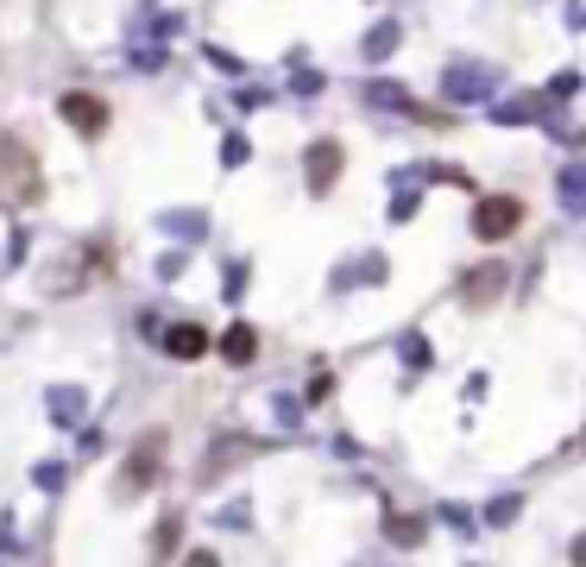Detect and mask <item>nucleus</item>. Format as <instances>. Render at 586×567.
<instances>
[{
    "instance_id": "obj_4",
    "label": "nucleus",
    "mask_w": 586,
    "mask_h": 567,
    "mask_svg": "<svg viewBox=\"0 0 586 567\" xmlns=\"http://www.w3.org/2000/svg\"><path fill=\"white\" fill-rule=\"evenodd\" d=\"M58 114H63V120H70V126H77V133H82V139H95V133H108V101H95V95H82V89H77V95H63V101H58Z\"/></svg>"
},
{
    "instance_id": "obj_2",
    "label": "nucleus",
    "mask_w": 586,
    "mask_h": 567,
    "mask_svg": "<svg viewBox=\"0 0 586 567\" xmlns=\"http://www.w3.org/2000/svg\"><path fill=\"white\" fill-rule=\"evenodd\" d=\"M158 467H164V429H145L133 442V454H127V473H120V498H139V492L158 479Z\"/></svg>"
},
{
    "instance_id": "obj_6",
    "label": "nucleus",
    "mask_w": 586,
    "mask_h": 567,
    "mask_svg": "<svg viewBox=\"0 0 586 567\" xmlns=\"http://www.w3.org/2000/svg\"><path fill=\"white\" fill-rule=\"evenodd\" d=\"M505 291V265H479V272L461 284V296H467V310H486L492 296Z\"/></svg>"
},
{
    "instance_id": "obj_10",
    "label": "nucleus",
    "mask_w": 586,
    "mask_h": 567,
    "mask_svg": "<svg viewBox=\"0 0 586 567\" xmlns=\"http://www.w3.org/2000/svg\"><path fill=\"white\" fill-rule=\"evenodd\" d=\"M176 529H183L176 517H164V524H158V536H152V555H158V561H164V555L176 548Z\"/></svg>"
},
{
    "instance_id": "obj_11",
    "label": "nucleus",
    "mask_w": 586,
    "mask_h": 567,
    "mask_svg": "<svg viewBox=\"0 0 586 567\" xmlns=\"http://www.w3.org/2000/svg\"><path fill=\"white\" fill-rule=\"evenodd\" d=\"M391 536H397V543H416V536H423V524H416V517H391Z\"/></svg>"
},
{
    "instance_id": "obj_14",
    "label": "nucleus",
    "mask_w": 586,
    "mask_h": 567,
    "mask_svg": "<svg viewBox=\"0 0 586 567\" xmlns=\"http://www.w3.org/2000/svg\"><path fill=\"white\" fill-rule=\"evenodd\" d=\"M580 454H586V435H580Z\"/></svg>"
},
{
    "instance_id": "obj_7",
    "label": "nucleus",
    "mask_w": 586,
    "mask_h": 567,
    "mask_svg": "<svg viewBox=\"0 0 586 567\" xmlns=\"http://www.w3.org/2000/svg\"><path fill=\"white\" fill-rule=\"evenodd\" d=\"M164 353L171 360H202L209 353V334L195 328V322H176V328H164Z\"/></svg>"
},
{
    "instance_id": "obj_3",
    "label": "nucleus",
    "mask_w": 586,
    "mask_h": 567,
    "mask_svg": "<svg viewBox=\"0 0 586 567\" xmlns=\"http://www.w3.org/2000/svg\"><path fill=\"white\" fill-rule=\"evenodd\" d=\"M517 227H524V202L517 196H486L473 209V234L479 240H505V234H517Z\"/></svg>"
},
{
    "instance_id": "obj_1",
    "label": "nucleus",
    "mask_w": 586,
    "mask_h": 567,
    "mask_svg": "<svg viewBox=\"0 0 586 567\" xmlns=\"http://www.w3.org/2000/svg\"><path fill=\"white\" fill-rule=\"evenodd\" d=\"M39 202H44L39 152H32L20 133H7V139H0V209L26 215V209H39Z\"/></svg>"
},
{
    "instance_id": "obj_13",
    "label": "nucleus",
    "mask_w": 586,
    "mask_h": 567,
    "mask_svg": "<svg viewBox=\"0 0 586 567\" xmlns=\"http://www.w3.org/2000/svg\"><path fill=\"white\" fill-rule=\"evenodd\" d=\"M190 567H215V555H190Z\"/></svg>"
},
{
    "instance_id": "obj_9",
    "label": "nucleus",
    "mask_w": 586,
    "mask_h": 567,
    "mask_svg": "<svg viewBox=\"0 0 586 567\" xmlns=\"http://www.w3.org/2000/svg\"><path fill=\"white\" fill-rule=\"evenodd\" d=\"M562 196H567V209H586V171H567L562 176Z\"/></svg>"
},
{
    "instance_id": "obj_5",
    "label": "nucleus",
    "mask_w": 586,
    "mask_h": 567,
    "mask_svg": "<svg viewBox=\"0 0 586 567\" xmlns=\"http://www.w3.org/2000/svg\"><path fill=\"white\" fill-rule=\"evenodd\" d=\"M334 176H341V145H334V139H315L310 145V190L315 196H329Z\"/></svg>"
},
{
    "instance_id": "obj_12",
    "label": "nucleus",
    "mask_w": 586,
    "mask_h": 567,
    "mask_svg": "<svg viewBox=\"0 0 586 567\" xmlns=\"http://www.w3.org/2000/svg\"><path fill=\"white\" fill-rule=\"evenodd\" d=\"M574 567H586V536H580V543H574Z\"/></svg>"
},
{
    "instance_id": "obj_8",
    "label": "nucleus",
    "mask_w": 586,
    "mask_h": 567,
    "mask_svg": "<svg viewBox=\"0 0 586 567\" xmlns=\"http://www.w3.org/2000/svg\"><path fill=\"white\" fill-rule=\"evenodd\" d=\"M221 360H228V366H253L259 360V334L246 328V322H234V328L221 334Z\"/></svg>"
}]
</instances>
